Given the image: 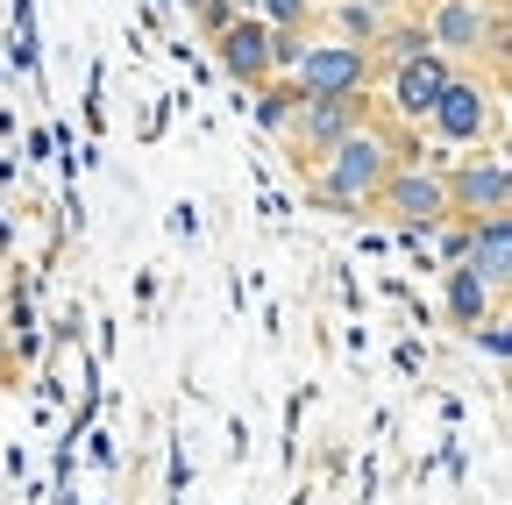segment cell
I'll list each match as a JSON object with an SVG mask.
<instances>
[{"label":"cell","instance_id":"obj_1","mask_svg":"<svg viewBox=\"0 0 512 505\" xmlns=\"http://www.w3.org/2000/svg\"><path fill=\"white\" fill-rule=\"evenodd\" d=\"M392 164H399V157H392V136L363 121V129H349L328 157L313 164V171H320L313 185H320V200H328L335 214H363V207L377 200V185L392 178Z\"/></svg>","mask_w":512,"mask_h":505},{"label":"cell","instance_id":"obj_2","mask_svg":"<svg viewBox=\"0 0 512 505\" xmlns=\"http://www.w3.org/2000/svg\"><path fill=\"white\" fill-rule=\"evenodd\" d=\"M292 93L299 100H356L370 79H377V57L363 43H342V36H320L292 57Z\"/></svg>","mask_w":512,"mask_h":505},{"label":"cell","instance_id":"obj_3","mask_svg":"<svg viewBox=\"0 0 512 505\" xmlns=\"http://www.w3.org/2000/svg\"><path fill=\"white\" fill-rule=\"evenodd\" d=\"M370 207L392 221L406 242H434V228L448 221V178L441 171H420V164H392V178L377 185Z\"/></svg>","mask_w":512,"mask_h":505},{"label":"cell","instance_id":"obj_4","mask_svg":"<svg viewBox=\"0 0 512 505\" xmlns=\"http://www.w3.org/2000/svg\"><path fill=\"white\" fill-rule=\"evenodd\" d=\"M427 129H434L441 143L470 150L477 136H491V129H498V93H491L484 79H470V72H448L441 100L427 107Z\"/></svg>","mask_w":512,"mask_h":505},{"label":"cell","instance_id":"obj_5","mask_svg":"<svg viewBox=\"0 0 512 505\" xmlns=\"http://www.w3.org/2000/svg\"><path fill=\"white\" fill-rule=\"evenodd\" d=\"M363 121H370V100H363V93H356V100H299L292 121H285V143H292L299 164H320L349 129H363Z\"/></svg>","mask_w":512,"mask_h":505},{"label":"cell","instance_id":"obj_6","mask_svg":"<svg viewBox=\"0 0 512 505\" xmlns=\"http://www.w3.org/2000/svg\"><path fill=\"white\" fill-rule=\"evenodd\" d=\"M427 43L441 57H477V50H505V22L498 8H477V0H434L427 8Z\"/></svg>","mask_w":512,"mask_h":505},{"label":"cell","instance_id":"obj_7","mask_svg":"<svg viewBox=\"0 0 512 505\" xmlns=\"http://www.w3.org/2000/svg\"><path fill=\"white\" fill-rule=\"evenodd\" d=\"M512 207V178H505V157H470L448 171V214L456 221H477V214H505Z\"/></svg>","mask_w":512,"mask_h":505},{"label":"cell","instance_id":"obj_8","mask_svg":"<svg viewBox=\"0 0 512 505\" xmlns=\"http://www.w3.org/2000/svg\"><path fill=\"white\" fill-rule=\"evenodd\" d=\"M448 72H456V57H441V50H420V57H406V65H392V114L399 121H427V107L441 100V86H448Z\"/></svg>","mask_w":512,"mask_h":505},{"label":"cell","instance_id":"obj_9","mask_svg":"<svg viewBox=\"0 0 512 505\" xmlns=\"http://www.w3.org/2000/svg\"><path fill=\"white\" fill-rule=\"evenodd\" d=\"M214 50H221L228 79H242V86H264V79H271V29H264V22L228 15V22L214 29Z\"/></svg>","mask_w":512,"mask_h":505},{"label":"cell","instance_id":"obj_10","mask_svg":"<svg viewBox=\"0 0 512 505\" xmlns=\"http://www.w3.org/2000/svg\"><path fill=\"white\" fill-rule=\"evenodd\" d=\"M463 271H477L491 292H505V278H512V228H505V214H477V221H463V257H456Z\"/></svg>","mask_w":512,"mask_h":505},{"label":"cell","instance_id":"obj_11","mask_svg":"<svg viewBox=\"0 0 512 505\" xmlns=\"http://www.w3.org/2000/svg\"><path fill=\"white\" fill-rule=\"evenodd\" d=\"M491 306H498V292L477 278V271H463V264H448V313H456L463 328H477V321H491Z\"/></svg>","mask_w":512,"mask_h":505},{"label":"cell","instance_id":"obj_12","mask_svg":"<svg viewBox=\"0 0 512 505\" xmlns=\"http://www.w3.org/2000/svg\"><path fill=\"white\" fill-rule=\"evenodd\" d=\"M420 50H434L427 22H384L377 43H370V57H384V65H406V57H420Z\"/></svg>","mask_w":512,"mask_h":505},{"label":"cell","instance_id":"obj_13","mask_svg":"<svg viewBox=\"0 0 512 505\" xmlns=\"http://www.w3.org/2000/svg\"><path fill=\"white\" fill-rule=\"evenodd\" d=\"M335 29H342V43H377V29H384V8H370V0H342L335 8Z\"/></svg>","mask_w":512,"mask_h":505},{"label":"cell","instance_id":"obj_14","mask_svg":"<svg viewBox=\"0 0 512 505\" xmlns=\"http://www.w3.org/2000/svg\"><path fill=\"white\" fill-rule=\"evenodd\" d=\"M256 93H264V100H256V121H264V129H278V136H285V121H292V107H299L292 79H264Z\"/></svg>","mask_w":512,"mask_h":505},{"label":"cell","instance_id":"obj_15","mask_svg":"<svg viewBox=\"0 0 512 505\" xmlns=\"http://www.w3.org/2000/svg\"><path fill=\"white\" fill-rule=\"evenodd\" d=\"M271 29V22H264ZM306 50V29H271V79H285L292 72V57Z\"/></svg>","mask_w":512,"mask_h":505},{"label":"cell","instance_id":"obj_16","mask_svg":"<svg viewBox=\"0 0 512 505\" xmlns=\"http://www.w3.org/2000/svg\"><path fill=\"white\" fill-rule=\"evenodd\" d=\"M313 22V0H271V29H306Z\"/></svg>","mask_w":512,"mask_h":505},{"label":"cell","instance_id":"obj_17","mask_svg":"<svg viewBox=\"0 0 512 505\" xmlns=\"http://www.w3.org/2000/svg\"><path fill=\"white\" fill-rule=\"evenodd\" d=\"M370 8H399V0H370Z\"/></svg>","mask_w":512,"mask_h":505}]
</instances>
